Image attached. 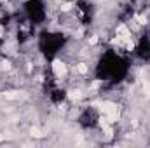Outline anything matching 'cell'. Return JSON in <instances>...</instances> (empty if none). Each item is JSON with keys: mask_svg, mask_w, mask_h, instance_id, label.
Here are the masks:
<instances>
[{"mask_svg": "<svg viewBox=\"0 0 150 148\" xmlns=\"http://www.w3.org/2000/svg\"><path fill=\"white\" fill-rule=\"evenodd\" d=\"M52 72L56 77H65L67 73V66H65V63H61V61H54V65H52Z\"/></svg>", "mask_w": 150, "mask_h": 148, "instance_id": "obj_1", "label": "cell"}, {"mask_svg": "<svg viewBox=\"0 0 150 148\" xmlns=\"http://www.w3.org/2000/svg\"><path fill=\"white\" fill-rule=\"evenodd\" d=\"M77 72L79 73H87V66L84 63H80V65H77Z\"/></svg>", "mask_w": 150, "mask_h": 148, "instance_id": "obj_2", "label": "cell"}]
</instances>
